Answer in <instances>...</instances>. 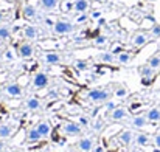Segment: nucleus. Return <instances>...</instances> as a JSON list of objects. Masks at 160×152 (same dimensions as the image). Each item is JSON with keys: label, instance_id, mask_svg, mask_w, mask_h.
<instances>
[{"label": "nucleus", "instance_id": "obj_34", "mask_svg": "<svg viewBox=\"0 0 160 152\" xmlns=\"http://www.w3.org/2000/svg\"><path fill=\"white\" fill-rule=\"evenodd\" d=\"M5 151H6V143H5V140H0V152Z\"/></svg>", "mask_w": 160, "mask_h": 152}, {"label": "nucleus", "instance_id": "obj_17", "mask_svg": "<svg viewBox=\"0 0 160 152\" xmlns=\"http://www.w3.org/2000/svg\"><path fill=\"white\" fill-rule=\"evenodd\" d=\"M134 53L132 51H120V53H117L115 54V62L117 64H120V65H128V64H131L132 62V59H134Z\"/></svg>", "mask_w": 160, "mask_h": 152}, {"label": "nucleus", "instance_id": "obj_25", "mask_svg": "<svg viewBox=\"0 0 160 152\" xmlns=\"http://www.w3.org/2000/svg\"><path fill=\"white\" fill-rule=\"evenodd\" d=\"M14 134V126L9 123L0 124V140H8Z\"/></svg>", "mask_w": 160, "mask_h": 152}, {"label": "nucleus", "instance_id": "obj_32", "mask_svg": "<svg viewBox=\"0 0 160 152\" xmlns=\"http://www.w3.org/2000/svg\"><path fill=\"white\" fill-rule=\"evenodd\" d=\"M104 107H106L107 112H110V110H113V109L117 107V102H113L112 100H109L107 102H104Z\"/></svg>", "mask_w": 160, "mask_h": 152}, {"label": "nucleus", "instance_id": "obj_33", "mask_svg": "<svg viewBox=\"0 0 160 152\" xmlns=\"http://www.w3.org/2000/svg\"><path fill=\"white\" fill-rule=\"evenodd\" d=\"M9 14H11V11H0V22L5 20V19H8Z\"/></svg>", "mask_w": 160, "mask_h": 152}, {"label": "nucleus", "instance_id": "obj_4", "mask_svg": "<svg viewBox=\"0 0 160 152\" xmlns=\"http://www.w3.org/2000/svg\"><path fill=\"white\" fill-rule=\"evenodd\" d=\"M149 42H151V36H149V33H148V31H143V30L134 31V33H132V36H131V39H129L131 47H132V48H135V50L143 48V47H145V45H148Z\"/></svg>", "mask_w": 160, "mask_h": 152}, {"label": "nucleus", "instance_id": "obj_5", "mask_svg": "<svg viewBox=\"0 0 160 152\" xmlns=\"http://www.w3.org/2000/svg\"><path fill=\"white\" fill-rule=\"evenodd\" d=\"M50 86V75L45 71H38L31 78V90H44Z\"/></svg>", "mask_w": 160, "mask_h": 152}, {"label": "nucleus", "instance_id": "obj_37", "mask_svg": "<svg viewBox=\"0 0 160 152\" xmlns=\"http://www.w3.org/2000/svg\"><path fill=\"white\" fill-rule=\"evenodd\" d=\"M159 47H160V39H159Z\"/></svg>", "mask_w": 160, "mask_h": 152}, {"label": "nucleus", "instance_id": "obj_23", "mask_svg": "<svg viewBox=\"0 0 160 152\" xmlns=\"http://www.w3.org/2000/svg\"><path fill=\"white\" fill-rule=\"evenodd\" d=\"M34 126H36L38 130L41 132L42 138H47V137L50 135V132H52V124H50L47 120H41V121H38Z\"/></svg>", "mask_w": 160, "mask_h": 152}, {"label": "nucleus", "instance_id": "obj_22", "mask_svg": "<svg viewBox=\"0 0 160 152\" xmlns=\"http://www.w3.org/2000/svg\"><path fill=\"white\" fill-rule=\"evenodd\" d=\"M134 143H135L138 148H145V146H149V145L152 143V140H151V137H149L148 134L137 132V134H135V140H134Z\"/></svg>", "mask_w": 160, "mask_h": 152}, {"label": "nucleus", "instance_id": "obj_30", "mask_svg": "<svg viewBox=\"0 0 160 152\" xmlns=\"http://www.w3.org/2000/svg\"><path fill=\"white\" fill-rule=\"evenodd\" d=\"M115 89H117V90L113 92V95H115L117 98H126V96L129 95V89L124 87V86H117Z\"/></svg>", "mask_w": 160, "mask_h": 152}, {"label": "nucleus", "instance_id": "obj_36", "mask_svg": "<svg viewBox=\"0 0 160 152\" xmlns=\"http://www.w3.org/2000/svg\"><path fill=\"white\" fill-rule=\"evenodd\" d=\"M93 2H97V3H107L109 0H93Z\"/></svg>", "mask_w": 160, "mask_h": 152}, {"label": "nucleus", "instance_id": "obj_13", "mask_svg": "<svg viewBox=\"0 0 160 152\" xmlns=\"http://www.w3.org/2000/svg\"><path fill=\"white\" fill-rule=\"evenodd\" d=\"M23 105L30 112H41L44 109V101L41 98H38V96H28V98H25Z\"/></svg>", "mask_w": 160, "mask_h": 152}, {"label": "nucleus", "instance_id": "obj_18", "mask_svg": "<svg viewBox=\"0 0 160 152\" xmlns=\"http://www.w3.org/2000/svg\"><path fill=\"white\" fill-rule=\"evenodd\" d=\"M42 140V135H41V132L38 130V127L36 126H31L28 130H27V134H25V141L27 143H39Z\"/></svg>", "mask_w": 160, "mask_h": 152}, {"label": "nucleus", "instance_id": "obj_29", "mask_svg": "<svg viewBox=\"0 0 160 152\" xmlns=\"http://www.w3.org/2000/svg\"><path fill=\"white\" fill-rule=\"evenodd\" d=\"M148 33H149V36H151V41H159L160 39V25L159 23H154Z\"/></svg>", "mask_w": 160, "mask_h": 152}, {"label": "nucleus", "instance_id": "obj_28", "mask_svg": "<svg viewBox=\"0 0 160 152\" xmlns=\"http://www.w3.org/2000/svg\"><path fill=\"white\" fill-rule=\"evenodd\" d=\"M73 67L78 71H87V70H90V64L87 61H75L73 62Z\"/></svg>", "mask_w": 160, "mask_h": 152}, {"label": "nucleus", "instance_id": "obj_10", "mask_svg": "<svg viewBox=\"0 0 160 152\" xmlns=\"http://www.w3.org/2000/svg\"><path fill=\"white\" fill-rule=\"evenodd\" d=\"M107 118H109L110 121H115V123L124 121V120L129 118V110H128L124 105H117L113 110L107 112Z\"/></svg>", "mask_w": 160, "mask_h": 152}, {"label": "nucleus", "instance_id": "obj_24", "mask_svg": "<svg viewBox=\"0 0 160 152\" xmlns=\"http://www.w3.org/2000/svg\"><path fill=\"white\" fill-rule=\"evenodd\" d=\"M95 59L101 64H113L115 62V54L110 51H101L95 56Z\"/></svg>", "mask_w": 160, "mask_h": 152}, {"label": "nucleus", "instance_id": "obj_20", "mask_svg": "<svg viewBox=\"0 0 160 152\" xmlns=\"http://www.w3.org/2000/svg\"><path fill=\"white\" fill-rule=\"evenodd\" d=\"M12 37V28L9 23H0V44L8 42Z\"/></svg>", "mask_w": 160, "mask_h": 152}, {"label": "nucleus", "instance_id": "obj_31", "mask_svg": "<svg viewBox=\"0 0 160 152\" xmlns=\"http://www.w3.org/2000/svg\"><path fill=\"white\" fill-rule=\"evenodd\" d=\"M152 145H154L157 149H160V130L154 134V137H152Z\"/></svg>", "mask_w": 160, "mask_h": 152}, {"label": "nucleus", "instance_id": "obj_14", "mask_svg": "<svg viewBox=\"0 0 160 152\" xmlns=\"http://www.w3.org/2000/svg\"><path fill=\"white\" fill-rule=\"evenodd\" d=\"M39 16V8L34 3H27L22 9V17L25 20H36Z\"/></svg>", "mask_w": 160, "mask_h": 152}, {"label": "nucleus", "instance_id": "obj_12", "mask_svg": "<svg viewBox=\"0 0 160 152\" xmlns=\"http://www.w3.org/2000/svg\"><path fill=\"white\" fill-rule=\"evenodd\" d=\"M134 140H135V134H134L132 129H124V130H121V132L117 135V141H118L121 146H124V148H129V146L134 143Z\"/></svg>", "mask_w": 160, "mask_h": 152}, {"label": "nucleus", "instance_id": "obj_26", "mask_svg": "<svg viewBox=\"0 0 160 152\" xmlns=\"http://www.w3.org/2000/svg\"><path fill=\"white\" fill-rule=\"evenodd\" d=\"M145 115L149 123H160V107H151Z\"/></svg>", "mask_w": 160, "mask_h": 152}, {"label": "nucleus", "instance_id": "obj_3", "mask_svg": "<svg viewBox=\"0 0 160 152\" xmlns=\"http://www.w3.org/2000/svg\"><path fill=\"white\" fill-rule=\"evenodd\" d=\"M59 129L67 137H81L82 132H84L82 130V126L78 121H68V120H62Z\"/></svg>", "mask_w": 160, "mask_h": 152}, {"label": "nucleus", "instance_id": "obj_19", "mask_svg": "<svg viewBox=\"0 0 160 152\" xmlns=\"http://www.w3.org/2000/svg\"><path fill=\"white\" fill-rule=\"evenodd\" d=\"M39 8L45 12H54L59 8V0H39Z\"/></svg>", "mask_w": 160, "mask_h": 152}, {"label": "nucleus", "instance_id": "obj_8", "mask_svg": "<svg viewBox=\"0 0 160 152\" xmlns=\"http://www.w3.org/2000/svg\"><path fill=\"white\" fill-rule=\"evenodd\" d=\"M41 61L45 65H59L64 62V56L59 51H44L41 54Z\"/></svg>", "mask_w": 160, "mask_h": 152}, {"label": "nucleus", "instance_id": "obj_16", "mask_svg": "<svg viewBox=\"0 0 160 152\" xmlns=\"http://www.w3.org/2000/svg\"><path fill=\"white\" fill-rule=\"evenodd\" d=\"M90 6H92L90 0H73V2H72V9H73V12H76V14H84V12H87V11L90 9Z\"/></svg>", "mask_w": 160, "mask_h": 152}, {"label": "nucleus", "instance_id": "obj_27", "mask_svg": "<svg viewBox=\"0 0 160 152\" xmlns=\"http://www.w3.org/2000/svg\"><path fill=\"white\" fill-rule=\"evenodd\" d=\"M146 64H148L149 67H152L154 70L160 71V51L154 53L152 56H149V57H148V61H146Z\"/></svg>", "mask_w": 160, "mask_h": 152}, {"label": "nucleus", "instance_id": "obj_7", "mask_svg": "<svg viewBox=\"0 0 160 152\" xmlns=\"http://www.w3.org/2000/svg\"><path fill=\"white\" fill-rule=\"evenodd\" d=\"M16 53H17V56L20 59H31L34 56V45H33V42L27 41V39L19 42L17 47H16Z\"/></svg>", "mask_w": 160, "mask_h": 152}, {"label": "nucleus", "instance_id": "obj_21", "mask_svg": "<svg viewBox=\"0 0 160 152\" xmlns=\"http://www.w3.org/2000/svg\"><path fill=\"white\" fill-rule=\"evenodd\" d=\"M22 33H23V37H25L27 41H36V39L39 37V30H38L36 27H33V25L23 27Z\"/></svg>", "mask_w": 160, "mask_h": 152}, {"label": "nucleus", "instance_id": "obj_35", "mask_svg": "<svg viewBox=\"0 0 160 152\" xmlns=\"http://www.w3.org/2000/svg\"><path fill=\"white\" fill-rule=\"evenodd\" d=\"M129 152H143V151L137 146V148H131V149H129Z\"/></svg>", "mask_w": 160, "mask_h": 152}, {"label": "nucleus", "instance_id": "obj_2", "mask_svg": "<svg viewBox=\"0 0 160 152\" xmlns=\"http://www.w3.org/2000/svg\"><path fill=\"white\" fill-rule=\"evenodd\" d=\"M76 30L75 23L67 20V19H58L54 20L53 27H52V33L54 36H68Z\"/></svg>", "mask_w": 160, "mask_h": 152}, {"label": "nucleus", "instance_id": "obj_9", "mask_svg": "<svg viewBox=\"0 0 160 152\" xmlns=\"http://www.w3.org/2000/svg\"><path fill=\"white\" fill-rule=\"evenodd\" d=\"M2 90L8 98H22L23 96V87L17 82H8L6 86H3Z\"/></svg>", "mask_w": 160, "mask_h": 152}, {"label": "nucleus", "instance_id": "obj_15", "mask_svg": "<svg viewBox=\"0 0 160 152\" xmlns=\"http://www.w3.org/2000/svg\"><path fill=\"white\" fill-rule=\"evenodd\" d=\"M129 124H131V127L132 129H143V127H146L148 124H149V121H148V118H146V115H134V116H131L129 118Z\"/></svg>", "mask_w": 160, "mask_h": 152}, {"label": "nucleus", "instance_id": "obj_6", "mask_svg": "<svg viewBox=\"0 0 160 152\" xmlns=\"http://www.w3.org/2000/svg\"><path fill=\"white\" fill-rule=\"evenodd\" d=\"M75 149L78 152H93L97 149V138L92 135L81 137L78 140V143L75 145Z\"/></svg>", "mask_w": 160, "mask_h": 152}, {"label": "nucleus", "instance_id": "obj_1", "mask_svg": "<svg viewBox=\"0 0 160 152\" xmlns=\"http://www.w3.org/2000/svg\"><path fill=\"white\" fill-rule=\"evenodd\" d=\"M115 87H117V86H106V87L90 89V90L86 93V100L90 101L92 104H104V102H107L113 96Z\"/></svg>", "mask_w": 160, "mask_h": 152}, {"label": "nucleus", "instance_id": "obj_11", "mask_svg": "<svg viewBox=\"0 0 160 152\" xmlns=\"http://www.w3.org/2000/svg\"><path fill=\"white\" fill-rule=\"evenodd\" d=\"M138 73H140V76H142V82L143 84H149V82H152L154 81V78L157 76V70H154L152 67H149L148 64H145V65H142L140 68H138Z\"/></svg>", "mask_w": 160, "mask_h": 152}]
</instances>
